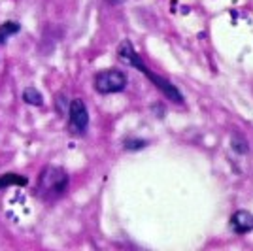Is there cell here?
I'll return each mask as SVG.
<instances>
[{
	"label": "cell",
	"mask_w": 253,
	"mask_h": 251,
	"mask_svg": "<svg viewBox=\"0 0 253 251\" xmlns=\"http://www.w3.org/2000/svg\"><path fill=\"white\" fill-rule=\"evenodd\" d=\"M95 91L100 94H112V93H121L126 87V76L121 70L116 68H108V70H100L93 80Z\"/></svg>",
	"instance_id": "cell-3"
},
{
	"label": "cell",
	"mask_w": 253,
	"mask_h": 251,
	"mask_svg": "<svg viewBox=\"0 0 253 251\" xmlns=\"http://www.w3.org/2000/svg\"><path fill=\"white\" fill-rule=\"evenodd\" d=\"M21 31V25L17 21H6L0 25V43H4L10 36L13 34H17V32Z\"/></svg>",
	"instance_id": "cell-7"
},
{
	"label": "cell",
	"mask_w": 253,
	"mask_h": 251,
	"mask_svg": "<svg viewBox=\"0 0 253 251\" xmlns=\"http://www.w3.org/2000/svg\"><path fill=\"white\" fill-rule=\"evenodd\" d=\"M29 179L21 176V174H13V172H8V174H0V189L4 187H11V185H17V187H23L27 185Z\"/></svg>",
	"instance_id": "cell-6"
},
{
	"label": "cell",
	"mask_w": 253,
	"mask_h": 251,
	"mask_svg": "<svg viewBox=\"0 0 253 251\" xmlns=\"http://www.w3.org/2000/svg\"><path fill=\"white\" fill-rule=\"evenodd\" d=\"M23 100L31 106H42L43 104V96L36 87H27V89L23 91Z\"/></svg>",
	"instance_id": "cell-8"
},
{
	"label": "cell",
	"mask_w": 253,
	"mask_h": 251,
	"mask_svg": "<svg viewBox=\"0 0 253 251\" xmlns=\"http://www.w3.org/2000/svg\"><path fill=\"white\" fill-rule=\"evenodd\" d=\"M89 126V112L82 98H74L68 106V130L76 136H84Z\"/></svg>",
	"instance_id": "cell-4"
},
{
	"label": "cell",
	"mask_w": 253,
	"mask_h": 251,
	"mask_svg": "<svg viewBox=\"0 0 253 251\" xmlns=\"http://www.w3.org/2000/svg\"><path fill=\"white\" fill-rule=\"evenodd\" d=\"M117 57H119V61H123V63L128 64V66H134V68H138L144 76H148L149 80L155 84V87H157L159 91L165 94L167 98H170L172 102H176V104H183V94L179 93L178 87H176L174 84H170L169 80H165V78H161V76L151 72L148 66L142 63L140 55L134 51L132 43L128 42V40H123V42H121L119 49H117Z\"/></svg>",
	"instance_id": "cell-1"
},
{
	"label": "cell",
	"mask_w": 253,
	"mask_h": 251,
	"mask_svg": "<svg viewBox=\"0 0 253 251\" xmlns=\"http://www.w3.org/2000/svg\"><path fill=\"white\" fill-rule=\"evenodd\" d=\"M231 227H232V230L238 232V234L250 232V230H253V215L250 211H246V209L236 211L231 217Z\"/></svg>",
	"instance_id": "cell-5"
},
{
	"label": "cell",
	"mask_w": 253,
	"mask_h": 251,
	"mask_svg": "<svg viewBox=\"0 0 253 251\" xmlns=\"http://www.w3.org/2000/svg\"><path fill=\"white\" fill-rule=\"evenodd\" d=\"M68 183H70V178H68L64 168L47 165L40 172L36 193L45 202H53V200L61 199L64 193L68 191Z\"/></svg>",
	"instance_id": "cell-2"
}]
</instances>
